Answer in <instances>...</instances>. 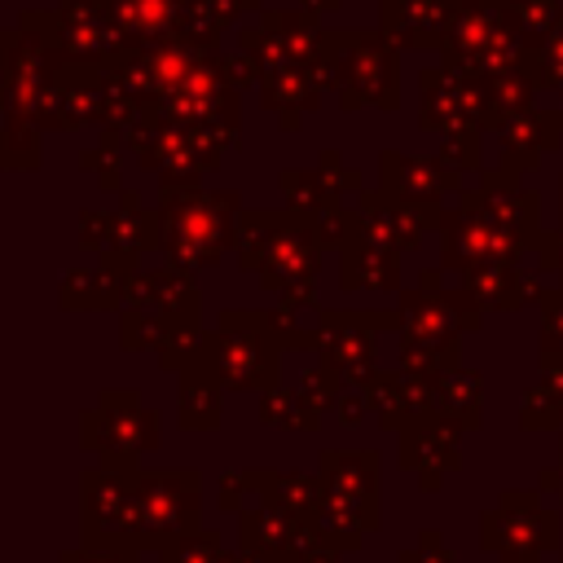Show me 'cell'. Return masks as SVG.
<instances>
[{
	"label": "cell",
	"mask_w": 563,
	"mask_h": 563,
	"mask_svg": "<svg viewBox=\"0 0 563 563\" xmlns=\"http://www.w3.org/2000/svg\"><path fill=\"white\" fill-rule=\"evenodd\" d=\"M66 563H70V559H66ZM75 563H88V554H84V559H75ZM97 563H114V559H97Z\"/></svg>",
	"instance_id": "obj_1"
}]
</instances>
